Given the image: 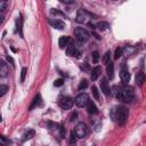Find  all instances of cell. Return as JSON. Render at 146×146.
I'll list each match as a JSON object with an SVG mask.
<instances>
[{
    "mask_svg": "<svg viewBox=\"0 0 146 146\" xmlns=\"http://www.w3.org/2000/svg\"><path fill=\"white\" fill-rule=\"evenodd\" d=\"M87 110H88V113L89 114H97L98 113V108L97 106L95 105V103L92 100H89L88 104H87Z\"/></svg>",
    "mask_w": 146,
    "mask_h": 146,
    "instance_id": "cell-13",
    "label": "cell"
},
{
    "mask_svg": "<svg viewBox=\"0 0 146 146\" xmlns=\"http://www.w3.org/2000/svg\"><path fill=\"white\" fill-rule=\"evenodd\" d=\"M34 135H35V131H34V130H29V131L24 135L23 140H24V141H25V140H30L32 137H34Z\"/></svg>",
    "mask_w": 146,
    "mask_h": 146,
    "instance_id": "cell-20",
    "label": "cell"
},
{
    "mask_svg": "<svg viewBox=\"0 0 146 146\" xmlns=\"http://www.w3.org/2000/svg\"><path fill=\"white\" fill-rule=\"evenodd\" d=\"M7 5H8L7 1H5V0H0V11H3V10L6 9V7H7Z\"/></svg>",
    "mask_w": 146,
    "mask_h": 146,
    "instance_id": "cell-29",
    "label": "cell"
},
{
    "mask_svg": "<svg viewBox=\"0 0 146 146\" xmlns=\"http://www.w3.org/2000/svg\"><path fill=\"white\" fill-rule=\"evenodd\" d=\"M40 103H41V96L38 94V95L34 97V99H33V102H32V104H31V106H30V111H32L34 107L39 106V105H40Z\"/></svg>",
    "mask_w": 146,
    "mask_h": 146,
    "instance_id": "cell-18",
    "label": "cell"
},
{
    "mask_svg": "<svg viewBox=\"0 0 146 146\" xmlns=\"http://www.w3.org/2000/svg\"><path fill=\"white\" fill-rule=\"evenodd\" d=\"M100 90L103 91L104 95H110L111 90H110V84H108V81L106 78H103L102 81H100Z\"/></svg>",
    "mask_w": 146,
    "mask_h": 146,
    "instance_id": "cell-10",
    "label": "cell"
},
{
    "mask_svg": "<svg viewBox=\"0 0 146 146\" xmlns=\"http://www.w3.org/2000/svg\"><path fill=\"white\" fill-rule=\"evenodd\" d=\"M74 35H75V39H76L80 43L86 42V41L89 39V36H90L89 32H88L86 29H83V27H76V29L74 30Z\"/></svg>",
    "mask_w": 146,
    "mask_h": 146,
    "instance_id": "cell-3",
    "label": "cell"
},
{
    "mask_svg": "<svg viewBox=\"0 0 146 146\" xmlns=\"http://www.w3.org/2000/svg\"><path fill=\"white\" fill-rule=\"evenodd\" d=\"M7 59H8V62H10V63H11V65H14V60H13V58H11V57H9V56H8V57H7Z\"/></svg>",
    "mask_w": 146,
    "mask_h": 146,
    "instance_id": "cell-34",
    "label": "cell"
},
{
    "mask_svg": "<svg viewBox=\"0 0 146 146\" xmlns=\"http://www.w3.org/2000/svg\"><path fill=\"white\" fill-rule=\"evenodd\" d=\"M2 121V116H1V114H0V122Z\"/></svg>",
    "mask_w": 146,
    "mask_h": 146,
    "instance_id": "cell-36",
    "label": "cell"
},
{
    "mask_svg": "<svg viewBox=\"0 0 146 146\" xmlns=\"http://www.w3.org/2000/svg\"><path fill=\"white\" fill-rule=\"evenodd\" d=\"M91 90H92V95H94V97H95V99H97V100H99L100 99V97H99V92H98V89L94 86L92 88H91Z\"/></svg>",
    "mask_w": 146,
    "mask_h": 146,
    "instance_id": "cell-25",
    "label": "cell"
},
{
    "mask_svg": "<svg viewBox=\"0 0 146 146\" xmlns=\"http://www.w3.org/2000/svg\"><path fill=\"white\" fill-rule=\"evenodd\" d=\"M8 91V86L6 84H0V97H2L3 95H6Z\"/></svg>",
    "mask_w": 146,
    "mask_h": 146,
    "instance_id": "cell-23",
    "label": "cell"
},
{
    "mask_svg": "<svg viewBox=\"0 0 146 146\" xmlns=\"http://www.w3.org/2000/svg\"><path fill=\"white\" fill-rule=\"evenodd\" d=\"M66 55L67 56H74V55H76V46H75V43L72 40H70V42L66 46Z\"/></svg>",
    "mask_w": 146,
    "mask_h": 146,
    "instance_id": "cell-9",
    "label": "cell"
},
{
    "mask_svg": "<svg viewBox=\"0 0 146 146\" xmlns=\"http://www.w3.org/2000/svg\"><path fill=\"white\" fill-rule=\"evenodd\" d=\"M58 104H59L60 108H63V110H70L72 107V105H73V99L71 97H68V96H64V97H62L59 99V103Z\"/></svg>",
    "mask_w": 146,
    "mask_h": 146,
    "instance_id": "cell-6",
    "label": "cell"
},
{
    "mask_svg": "<svg viewBox=\"0 0 146 146\" xmlns=\"http://www.w3.org/2000/svg\"><path fill=\"white\" fill-rule=\"evenodd\" d=\"M89 100H90V99H89V96H88L87 94L82 92V94H80V95H78V96L75 97L74 103H75V105H76L78 107H84V106H87V104H88Z\"/></svg>",
    "mask_w": 146,
    "mask_h": 146,
    "instance_id": "cell-5",
    "label": "cell"
},
{
    "mask_svg": "<svg viewBox=\"0 0 146 146\" xmlns=\"http://www.w3.org/2000/svg\"><path fill=\"white\" fill-rule=\"evenodd\" d=\"M74 133L78 138H84L88 133V128L86 125V123L83 122H79L76 125H75V129H74Z\"/></svg>",
    "mask_w": 146,
    "mask_h": 146,
    "instance_id": "cell-4",
    "label": "cell"
},
{
    "mask_svg": "<svg viewBox=\"0 0 146 146\" xmlns=\"http://www.w3.org/2000/svg\"><path fill=\"white\" fill-rule=\"evenodd\" d=\"M26 72H27V68H26V67H23L22 71H21V82H24V81H25Z\"/></svg>",
    "mask_w": 146,
    "mask_h": 146,
    "instance_id": "cell-26",
    "label": "cell"
},
{
    "mask_svg": "<svg viewBox=\"0 0 146 146\" xmlns=\"http://www.w3.org/2000/svg\"><path fill=\"white\" fill-rule=\"evenodd\" d=\"M120 78H121V81H122L124 84H127V83L129 82V80H130V73H129V71H128V68H127L125 66H123V67L121 68Z\"/></svg>",
    "mask_w": 146,
    "mask_h": 146,
    "instance_id": "cell-7",
    "label": "cell"
},
{
    "mask_svg": "<svg viewBox=\"0 0 146 146\" xmlns=\"http://www.w3.org/2000/svg\"><path fill=\"white\" fill-rule=\"evenodd\" d=\"M96 26H97V29H98V30L104 31V30H106V29H108V27H110V24H108L107 22H99Z\"/></svg>",
    "mask_w": 146,
    "mask_h": 146,
    "instance_id": "cell-19",
    "label": "cell"
},
{
    "mask_svg": "<svg viewBox=\"0 0 146 146\" xmlns=\"http://www.w3.org/2000/svg\"><path fill=\"white\" fill-rule=\"evenodd\" d=\"M8 72H9L8 64H7L5 60L0 59V76H1V78L7 76V75H8Z\"/></svg>",
    "mask_w": 146,
    "mask_h": 146,
    "instance_id": "cell-12",
    "label": "cell"
},
{
    "mask_svg": "<svg viewBox=\"0 0 146 146\" xmlns=\"http://www.w3.org/2000/svg\"><path fill=\"white\" fill-rule=\"evenodd\" d=\"M116 98L123 103H131L135 99V91L132 87L129 86H124L122 87L117 94H116Z\"/></svg>",
    "mask_w": 146,
    "mask_h": 146,
    "instance_id": "cell-2",
    "label": "cell"
},
{
    "mask_svg": "<svg viewBox=\"0 0 146 146\" xmlns=\"http://www.w3.org/2000/svg\"><path fill=\"white\" fill-rule=\"evenodd\" d=\"M64 84V80L63 79H57V80H55V82H54V86L55 87H60V86H63Z\"/></svg>",
    "mask_w": 146,
    "mask_h": 146,
    "instance_id": "cell-30",
    "label": "cell"
},
{
    "mask_svg": "<svg viewBox=\"0 0 146 146\" xmlns=\"http://www.w3.org/2000/svg\"><path fill=\"white\" fill-rule=\"evenodd\" d=\"M70 143L71 144L75 143V133H74V131H71V133H70Z\"/></svg>",
    "mask_w": 146,
    "mask_h": 146,
    "instance_id": "cell-31",
    "label": "cell"
},
{
    "mask_svg": "<svg viewBox=\"0 0 146 146\" xmlns=\"http://www.w3.org/2000/svg\"><path fill=\"white\" fill-rule=\"evenodd\" d=\"M103 62H104L105 65H107V64L111 62V52H110V51H106V52H105V55H104V57H103Z\"/></svg>",
    "mask_w": 146,
    "mask_h": 146,
    "instance_id": "cell-21",
    "label": "cell"
},
{
    "mask_svg": "<svg viewBox=\"0 0 146 146\" xmlns=\"http://www.w3.org/2000/svg\"><path fill=\"white\" fill-rule=\"evenodd\" d=\"M87 18H88V13L82 8L79 9L78 13H76V22L84 23V22H87Z\"/></svg>",
    "mask_w": 146,
    "mask_h": 146,
    "instance_id": "cell-8",
    "label": "cell"
},
{
    "mask_svg": "<svg viewBox=\"0 0 146 146\" xmlns=\"http://www.w3.org/2000/svg\"><path fill=\"white\" fill-rule=\"evenodd\" d=\"M106 72H107V75L110 79H113L114 76V65L112 62H110L107 65H106Z\"/></svg>",
    "mask_w": 146,
    "mask_h": 146,
    "instance_id": "cell-17",
    "label": "cell"
},
{
    "mask_svg": "<svg viewBox=\"0 0 146 146\" xmlns=\"http://www.w3.org/2000/svg\"><path fill=\"white\" fill-rule=\"evenodd\" d=\"M22 23H23L22 17H18V19H17V30H18L21 36H23V32H22Z\"/></svg>",
    "mask_w": 146,
    "mask_h": 146,
    "instance_id": "cell-24",
    "label": "cell"
},
{
    "mask_svg": "<svg viewBox=\"0 0 146 146\" xmlns=\"http://www.w3.org/2000/svg\"><path fill=\"white\" fill-rule=\"evenodd\" d=\"M98 60H99V54H98V51H94L92 52V62L95 64H97Z\"/></svg>",
    "mask_w": 146,
    "mask_h": 146,
    "instance_id": "cell-28",
    "label": "cell"
},
{
    "mask_svg": "<svg viewBox=\"0 0 146 146\" xmlns=\"http://www.w3.org/2000/svg\"><path fill=\"white\" fill-rule=\"evenodd\" d=\"M70 36H67V35H63V36H60L59 38V40H58V44H59V47L60 48H64V47H66L67 46V43L70 42Z\"/></svg>",
    "mask_w": 146,
    "mask_h": 146,
    "instance_id": "cell-16",
    "label": "cell"
},
{
    "mask_svg": "<svg viewBox=\"0 0 146 146\" xmlns=\"http://www.w3.org/2000/svg\"><path fill=\"white\" fill-rule=\"evenodd\" d=\"M62 2H63V3H66V5H70V3H73L74 1H73V0H71V1H66V0H62Z\"/></svg>",
    "mask_w": 146,
    "mask_h": 146,
    "instance_id": "cell-32",
    "label": "cell"
},
{
    "mask_svg": "<svg viewBox=\"0 0 146 146\" xmlns=\"http://www.w3.org/2000/svg\"><path fill=\"white\" fill-rule=\"evenodd\" d=\"M111 117L113 121L117 122L120 125L124 124L127 119H128V108L125 106H122V105L114 107L111 111Z\"/></svg>",
    "mask_w": 146,
    "mask_h": 146,
    "instance_id": "cell-1",
    "label": "cell"
},
{
    "mask_svg": "<svg viewBox=\"0 0 146 146\" xmlns=\"http://www.w3.org/2000/svg\"><path fill=\"white\" fill-rule=\"evenodd\" d=\"M71 119H70V121H73V120H75V117H76V113H74V114H72L71 116H70Z\"/></svg>",
    "mask_w": 146,
    "mask_h": 146,
    "instance_id": "cell-33",
    "label": "cell"
},
{
    "mask_svg": "<svg viewBox=\"0 0 146 146\" xmlns=\"http://www.w3.org/2000/svg\"><path fill=\"white\" fill-rule=\"evenodd\" d=\"M100 67L99 66H96V67H94L92 70H91V74H90V78H91V80L92 81H96L98 78H99V75H100Z\"/></svg>",
    "mask_w": 146,
    "mask_h": 146,
    "instance_id": "cell-14",
    "label": "cell"
},
{
    "mask_svg": "<svg viewBox=\"0 0 146 146\" xmlns=\"http://www.w3.org/2000/svg\"><path fill=\"white\" fill-rule=\"evenodd\" d=\"M48 23L52 26V27H55V29H57V30H63L64 27H65V24H64V22H62V21H59V19H54V18H50L49 21H48Z\"/></svg>",
    "mask_w": 146,
    "mask_h": 146,
    "instance_id": "cell-11",
    "label": "cell"
},
{
    "mask_svg": "<svg viewBox=\"0 0 146 146\" xmlns=\"http://www.w3.org/2000/svg\"><path fill=\"white\" fill-rule=\"evenodd\" d=\"M144 82H145V74H144L143 71H140L136 74V83L138 86H143Z\"/></svg>",
    "mask_w": 146,
    "mask_h": 146,
    "instance_id": "cell-15",
    "label": "cell"
},
{
    "mask_svg": "<svg viewBox=\"0 0 146 146\" xmlns=\"http://www.w3.org/2000/svg\"><path fill=\"white\" fill-rule=\"evenodd\" d=\"M122 52H123V49L120 48V47H117V48L115 49V52H114V58H115V59H119V58L122 56Z\"/></svg>",
    "mask_w": 146,
    "mask_h": 146,
    "instance_id": "cell-22",
    "label": "cell"
},
{
    "mask_svg": "<svg viewBox=\"0 0 146 146\" xmlns=\"http://www.w3.org/2000/svg\"><path fill=\"white\" fill-rule=\"evenodd\" d=\"M88 87V81L87 80H82L81 82H80V84H79V90H83V89H86Z\"/></svg>",
    "mask_w": 146,
    "mask_h": 146,
    "instance_id": "cell-27",
    "label": "cell"
},
{
    "mask_svg": "<svg viewBox=\"0 0 146 146\" xmlns=\"http://www.w3.org/2000/svg\"><path fill=\"white\" fill-rule=\"evenodd\" d=\"M2 22H3V16H2V15H0V24H1Z\"/></svg>",
    "mask_w": 146,
    "mask_h": 146,
    "instance_id": "cell-35",
    "label": "cell"
}]
</instances>
